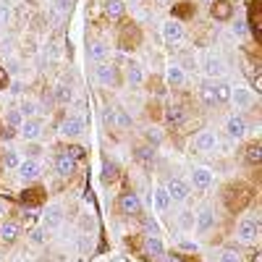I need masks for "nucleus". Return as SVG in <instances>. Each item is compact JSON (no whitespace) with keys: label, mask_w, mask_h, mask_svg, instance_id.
I'll use <instances>...</instances> for the list:
<instances>
[{"label":"nucleus","mask_w":262,"mask_h":262,"mask_svg":"<svg viewBox=\"0 0 262 262\" xmlns=\"http://www.w3.org/2000/svg\"><path fill=\"white\" fill-rule=\"evenodd\" d=\"M165 191H168V197H171V202H186L191 186H189V181H183V179H168Z\"/></svg>","instance_id":"obj_1"},{"label":"nucleus","mask_w":262,"mask_h":262,"mask_svg":"<svg viewBox=\"0 0 262 262\" xmlns=\"http://www.w3.org/2000/svg\"><path fill=\"white\" fill-rule=\"evenodd\" d=\"M223 68H226V63L220 60V55H215V52H205L202 55V71L207 74V79H220Z\"/></svg>","instance_id":"obj_2"},{"label":"nucleus","mask_w":262,"mask_h":262,"mask_svg":"<svg viewBox=\"0 0 262 262\" xmlns=\"http://www.w3.org/2000/svg\"><path fill=\"white\" fill-rule=\"evenodd\" d=\"M163 37H165L168 45H181L183 37H186V29H183L181 21L171 19V21H165V24H163Z\"/></svg>","instance_id":"obj_3"},{"label":"nucleus","mask_w":262,"mask_h":262,"mask_svg":"<svg viewBox=\"0 0 262 262\" xmlns=\"http://www.w3.org/2000/svg\"><path fill=\"white\" fill-rule=\"evenodd\" d=\"M231 103H234L236 107H241V110H246V107L254 105V95L249 87H244V84H238V87H231Z\"/></svg>","instance_id":"obj_4"},{"label":"nucleus","mask_w":262,"mask_h":262,"mask_svg":"<svg viewBox=\"0 0 262 262\" xmlns=\"http://www.w3.org/2000/svg\"><path fill=\"white\" fill-rule=\"evenodd\" d=\"M257 234H260V226L254 220H249V218L238 220V226H236V238H238V241L252 244L254 238H257Z\"/></svg>","instance_id":"obj_5"},{"label":"nucleus","mask_w":262,"mask_h":262,"mask_svg":"<svg viewBox=\"0 0 262 262\" xmlns=\"http://www.w3.org/2000/svg\"><path fill=\"white\" fill-rule=\"evenodd\" d=\"M215 226V212L212 207H202L199 212H194V231L197 234H207Z\"/></svg>","instance_id":"obj_6"},{"label":"nucleus","mask_w":262,"mask_h":262,"mask_svg":"<svg viewBox=\"0 0 262 262\" xmlns=\"http://www.w3.org/2000/svg\"><path fill=\"white\" fill-rule=\"evenodd\" d=\"M19 134L29 142H37L42 136V121L40 118H24L21 126H19Z\"/></svg>","instance_id":"obj_7"},{"label":"nucleus","mask_w":262,"mask_h":262,"mask_svg":"<svg viewBox=\"0 0 262 262\" xmlns=\"http://www.w3.org/2000/svg\"><path fill=\"white\" fill-rule=\"evenodd\" d=\"M60 134L66 136V139H76V136L84 134V118L79 115H71V118H66L60 123Z\"/></svg>","instance_id":"obj_8"},{"label":"nucleus","mask_w":262,"mask_h":262,"mask_svg":"<svg viewBox=\"0 0 262 262\" xmlns=\"http://www.w3.org/2000/svg\"><path fill=\"white\" fill-rule=\"evenodd\" d=\"M97 81L103 84V87L113 89L115 84H118V68L110 66V63H100L97 66Z\"/></svg>","instance_id":"obj_9"},{"label":"nucleus","mask_w":262,"mask_h":262,"mask_svg":"<svg viewBox=\"0 0 262 262\" xmlns=\"http://www.w3.org/2000/svg\"><path fill=\"white\" fill-rule=\"evenodd\" d=\"M189 186H194V189H207L212 183V171L210 168H205V165H199V168H194V171H191V176H189Z\"/></svg>","instance_id":"obj_10"},{"label":"nucleus","mask_w":262,"mask_h":262,"mask_svg":"<svg viewBox=\"0 0 262 262\" xmlns=\"http://www.w3.org/2000/svg\"><path fill=\"white\" fill-rule=\"evenodd\" d=\"M40 173H42V165L40 163H37V160H32V157H29V160H21V163H19V176H21V181H37V179H40Z\"/></svg>","instance_id":"obj_11"},{"label":"nucleus","mask_w":262,"mask_h":262,"mask_svg":"<svg viewBox=\"0 0 262 262\" xmlns=\"http://www.w3.org/2000/svg\"><path fill=\"white\" fill-rule=\"evenodd\" d=\"M121 210L123 215H129V218H134V215L142 212V199L134 194V191H129V194L121 197Z\"/></svg>","instance_id":"obj_12"},{"label":"nucleus","mask_w":262,"mask_h":262,"mask_svg":"<svg viewBox=\"0 0 262 262\" xmlns=\"http://www.w3.org/2000/svg\"><path fill=\"white\" fill-rule=\"evenodd\" d=\"M194 147L199 152H212L218 147V136H215V131H199L194 136Z\"/></svg>","instance_id":"obj_13"},{"label":"nucleus","mask_w":262,"mask_h":262,"mask_svg":"<svg viewBox=\"0 0 262 262\" xmlns=\"http://www.w3.org/2000/svg\"><path fill=\"white\" fill-rule=\"evenodd\" d=\"M144 254H147L150 260H163V254H165L163 238L160 236H147L144 238Z\"/></svg>","instance_id":"obj_14"},{"label":"nucleus","mask_w":262,"mask_h":262,"mask_svg":"<svg viewBox=\"0 0 262 262\" xmlns=\"http://www.w3.org/2000/svg\"><path fill=\"white\" fill-rule=\"evenodd\" d=\"M246 121L241 118V115H234V118H228L226 121V131H228V136L231 139H244L246 136Z\"/></svg>","instance_id":"obj_15"},{"label":"nucleus","mask_w":262,"mask_h":262,"mask_svg":"<svg viewBox=\"0 0 262 262\" xmlns=\"http://www.w3.org/2000/svg\"><path fill=\"white\" fill-rule=\"evenodd\" d=\"M210 13H212L215 21H228L231 16H234V5H231L228 0H212Z\"/></svg>","instance_id":"obj_16"},{"label":"nucleus","mask_w":262,"mask_h":262,"mask_svg":"<svg viewBox=\"0 0 262 262\" xmlns=\"http://www.w3.org/2000/svg\"><path fill=\"white\" fill-rule=\"evenodd\" d=\"M152 194H155V197H152V202H155V210L157 212H168V210H171V197H168L165 186H157Z\"/></svg>","instance_id":"obj_17"},{"label":"nucleus","mask_w":262,"mask_h":262,"mask_svg":"<svg viewBox=\"0 0 262 262\" xmlns=\"http://www.w3.org/2000/svg\"><path fill=\"white\" fill-rule=\"evenodd\" d=\"M165 76H168V84H171V87H181V84L186 81V71H183L179 63H171V66H168Z\"/></svg>","instance_id":"obj_18"},{"label":"nucleus","mask_w":262,"mask_h":262,"mask_svg":"<svg viewBox=\"0 0 262 262\" xmlns=\"http://www.w3.org/2000/svg\"><path fill=\"white\" fill-rule=\"evenodd\" d=\"M126 81H129V87H136V84L144 81V68L139 63H134V60L126 66Z\"/></svg>","instance_id":"obj_19"},{"label":"nucleus","mask_w":262,"mask_h":262,"mask_svg":"<svg viewBox=\"0 0 262 262\" xmlns=\"http://www.w3.org/2000/svg\"><path fill=\"white\" fill-rule=\"evenodd\" d=\"M199 100H202L207 107H215V105H218L215 92H212V79H205L202 84H199Z\"/></svg>","instance_id":"obj_20"},{"label":"nucleus","mask_w":262,"mask_h":262,"mask_svg":"<svg viewBox=\"0 0 262 262\" xmlns=\"http://www.w3.org/2000/svg\"><path fill=\"white\" fill-rule=\"evenodd\" d=\"M60 220H63V210H60L58 205H52V207H48L45 210V228H58L60 226Z\"/></svg>","instance_id":"obj_21"},{"label":"nucleus","mask_w":262,"mask_h":262,"mask_svg":"<svg viewBox=\"0 0 262 262\" xmlns=\"http://www.w3.org/2000/svg\"><path fill=\"white\" fill-rule=\"evenodd\" d=\"M212 92H215L218 105H223V103H228V97H231V84L223 81V79H212Z\"/></svg>","instance_id":"obj_22"},{"label":"nucleus","mask_w":262,"mask_h":262,"mask_svg":"<svg viewBox=\"0 0 262 262\" xmlns=\"http://www.w3.org/2000/svg\"><path fill=\"white\" fill-rule=\"evenodd\" d=\"M55 171H58L60 176H71V173L76 171V160H74V157H68L66 152H63V155H58V157H55Z\"/></svg>","instance_id":"obj_23"},{"label":"nucleus","mask_w":262,"mask_h":262,"mask_svg":"<svg viewBox=\"0 0 262 262\" xmlns=\"http://www.w3.org/2000/svg\"><path fill=\"white\" fill-rule=\"evenodd\" d=\"M105 13H107V19H123L126 8H123L121 0H107V3H105Z\"/></svg>","instance_id":"obj_24"},{"label":"nucleus","mask_w":262,"mask_h":262,"mask_svg":"<svg viewBox=\"0 0 262 262\" xmlns=\"http://www.w3.org/2000/svg\"><path fill=\"white\" fill-rule=\"evenodd\" d=\"M118 179V165H113V160H103V181L105 183H110V181H115Z\"/></svg>","instance_id":"obj_25"},{"label":"nucleus","mask_w":262,"mask_h":262,"mask_svg":"<svg viewBox=\"0 0 262 262\" xmlns=\"http://www.w3.org/2000/svg\"><path fill=\"white\" fill-rule=\"evenodd\" d=\"M89 58H92V60H97V63H105V58H107V48H105L103 42L89 45Z\"/></svg>","instance_id":"obj_26"},{"label":"nucleus","mask_w":262,"mask_h":262,"mask_svg":"<svg viewBox=\"0 0 262 262\" xmlns=\"http://www.w3.org/2000/svg\"><path fill=\"white\" fill-rule=\"evenodd\" d=\"M16 236H19V223H3V228H0V238H3V241H13Z\"/></svg>","instance_id":"obj_27"},{"label":"nucleus","mask_w":262,"mask_h":262,"mask_svg":"<svg viewBox=\"0 0 262 262\" xmlns=\"http://www.w3.org/2000/svg\"><path fill=\"white\" fill-rule=\"evenodd\" d=\"M246 163H252V165L262 163V147L260 144H249V147H246Z\"/></svg>","instance_id":"obj_28"},{"label":"nucleus","mask_w":262,"mask_h":262,"mask_svg":"<svg viewBox=\"0 0 262 262\" xmlns=\"http://www.w3.org/2000/svg\"><path fill=\"white\" fill-rule=\"evenodd\" d=\"M231 32H234L238 40H244V37L249 34V21H246V19H236L234 26H231Z\"/></svg>","instance_id":"obj_29"},{"label":"nucleus","mask_w":262,"mask_h":262,"mask_svg":"<svg viewBox=\"0 0 262 262\" xmlns=\"http://www.w3.org/2000/svg\"><path fill=\"white\" fill-rule=\"evenodd\" d=\"M179 226H181L183 231H191V228H194V212H189V210L179 212Z\"/></svg>","instance_id":"obj_30"},{"label":"nucleus","mask_w":262,"mask_h":262,"mask_svg":"<svg viewBox=\"0 0 262 262\" xmlns=\"http://www.w3.org/2000/svg\"><path fill=\"white\" fill-rule=\"evenodd\" d=\"M165 118L171 123H181L183 121V107L181 105H171V107H168V113H165Z\"/></svg>","instance_id":"obj_31"},{"label":"nucleus","mask_w":262,"mask_h":262,"mask_svg":"<svg viewBox=\"0 0 262 262\" xmlns=\"http://www.w3.org/2000/svg\"><path fill=\"white\" fill-rule=\"evenodd\" d=\"M19 163H21L19 150H8V152L3 155V165H5V168H19Z\"/></svg>","instance_id":"obj_32"},{"label":"nucleus","mask_w":262,"mask_h":262,"mask_svg":"<svg viewBox=\"0 0 262 262\" xmlns=\"http://www.w3.org/2000/svg\"><path fill=\"white\" fill-rule=\"evenodd\" d=\"M142 226H144V231H147V236H160V226H157V220L155 218H144L142 220Z\"/></svg>","instance_id":"obj_33"},{"label":"nucleus","mask_w":262,"mask_h":262,"mask_svg":"<svg viewBox=\"0 0 262 262\" xmlns=\"http://www.w3.org/2000/svg\"><path fill=\"white\" fill-rule=\"evenodd\" d=\"M21 199H24L26 205H29V202H32V205H37V202H40V199H42V191H40V189H26L24 194H21Z\"/></svg>","instance_id":"obj_34"},{"label":"nucleus","mask_w":262,"mask_h":262,"mask_svg":"<svg viewBox=\"0 0 262 262\" xmlns=\"http://www.w3.org/2000/svg\"><path fill=\"white\" fill-rule=\"evenodd\" d=\"M118 126H121V129H129V126H131V118L121 110V107H115V129H118Z\"/></svg>","instance_id":"obj_35"},{"label":"nucleus","mask_w":262,"mask_h":262,"mask_svg":"<svg viewBox=\"0 0 262 262\" xmlns=\"http://www.w3.org/2000/svg\"><path fill=\"white\" fill-rule=\"evenodd\" d=\"M5 121H8V126H21V113H19V107H11L8 113H5Z\"/></svg>","instance_id":"obj_36"},{"label":"nucleus","mask_w":262,"mask_h":262,"mask_svg":"<svg viewBox=\"0 0 262 262\" xmlns=\"http://www.w3.org/2000/svg\"><path fill=\"white\" fill-rule=\"evenodd\" d=\"M191 13H194V8H191V3H181V5H176V16L189 19ZM181 19H176V21H181Z\"/></svg>","instance_id":"obj_37"},{"label":"nucleus","mask_w":262,"mask_h":262,"mask_svg":"<svg viewBox=\"0 0 262 262\" xmlns=\"http://www.w3.org/2000/svg\"><path fill=\"white\" fill-rule=\"evenodd\" d=\"M134 157H139L144 165H150V163H152V157H155V155H152V150H150V147H144V150H136V152H134Z\"/></svg>","instance_id":"obj_38"},{"label":"nucleus","mask_w":262,"mask_h":262,"mask_svg":"<svg viewBox=\"0 0 262 262\" xmlns=\"http://www.w3.org/2000/svg\"><path fill=\"white\" fill-rule=\"evenodd\" d=\"M11 21V5L8 3H0V26H5Z\"/></svg>","instance_id":"obj_39"},{"label":"nucleus","mask_w":262,"mask_h":262,"mask_svg":"<svg viewBox=\"0 0 262 262\" xmlns=\"http://www.w3.org/2000/svg\"><path fill=\"white\" fill-rule=\"evenodd\" d=\"M147 139H150V144H160V142H163V131L155 129V126L147 129Z\"/></svg>","instance_id":"obj_40"},{"label":"nucleus","mask_w":262,"mask_h":262,"mask_svg":"<svg viewBox=\"0 0 262 262\" xmlns=\"http://www.w3.org/2000/svg\"><path fill=\"white\" fill-rule=\"evenodd\" d=\"M103 118H105V126H107V129H115V110H113V107H105V110H103Z\"/></svg>","instance_id":"obj_41"},{"label":"nucleus","mask_w":262,"mask_h":262,"mask_svg":"<svg viewBox=\"0 0 262 262\" xmlns=\"http://www.w3.org/2000/svg\"><path fill=\"white\" fill-rule=\"evenodd\" d=\"M218 262H241V257H238L236 252H231V249H226V252H220V257H218Z\"/></svg>","instance_id":"obj_42"},{"label":"nucleus","mask_w":262,"mask_h":262,"mask_svg":"<svg viewBox=\"0 0 262 262\" xmlns=\"http://www.w3.org/2000/svg\"><path fill=\"white\" fill-rule=\"evenodd\" d=\"M55 97L60 100V103H68V100H71V89H68L66 84H60V87H58V92H55Z\"/></svg>","instance_id":"obj_43"},{"label":"nucleus","mask_w":262,"mask_h":262,"mask_svg":"<svg viewBox=\"0 0 262 262\" xmlns=\"http://www.w3.org/2000/svg\"><path fill=\"white\" fill-rule=\"evenodd\" d=\"M19 113H21V115H26V118H32V113H34V103L24 100V103H21V107H19Z\"/></svg>","instance_id":"obj_44"},{"label":"nucleus","mask_w":262,"mask_h":262,"mask_svg":"<svg viewBox=\"0 0 262 262\" xmlns=\"http://www.w3.org/2000/svg\"><path fill=\"white\" fill-rule=\"evenodd\" d=\"M179 249H183V252H197L199 246H197L194 241H186V238H183V241H179Z\"/></svg>","instance_id":"obj_45"},{"label":"nucleus","mask_w":262,"mask_h":262,"mask_svg":"<svg viewBox=\"0 0 262 262\" xmlns=\"http://www.w3.org/2000/svg\"><path fill=\"white\" fill-rule=\"evenodd\" d=\"M163 262H186V257H183V254H163Z\"/></svg>","instance_id":"obj_46"},{"label":"nucleus","mask_w":262,"mask_h":262,"mask_svg":"<svg viewBox=\"0 0 262 262\" xmlns=\"http://www.w3.org/2000/svg\"><path fill=\"white\" fill-rule=\"evenodd\" d=\"M71 3H74V0H55V5H58L60 13H66L68 8H71Z\"/></svg>","instance_id":"obj_47"},{"label":"nucleus","mask_w":262,"mask_h":262,"mask_svg":"<svg viewBox=\"0 0 262 262\" xmlns=\"http://www.w3.org/2000/svg\"><path fill=\"white\" fill-rule=\"evenodd\" d=\"M5 87H8V71L0 68V89H5Z\"/></svg>","instance_id":"obj_48"},{"label":"nucleus","mask_w":262,"mask_h":262,"mask_svg":"<svg viewBox=\"0 0 262 262\" xmlns=\"http://www.w3.org/2000/svg\"><path fill=\"white\" fill-rule=\"evenodd\" d=\"M32 241H34V244H42V241H45V234H42V231H34V234H32Z\"/></svg>","instance_id":"obj_49"},{"label":"nucleus","mask_w":262,"mask_h":262,"mask_svg":"<svg viewBox=\"0 0 262 262\" xmlns=\"http://www.w3.org/2000/svg\"><path fill=\"white\" fill-rule=\"evenodd\" d=\"M3 215H5V205L0 202V218H3Z\"/></svg>","instance_id":"obj_50"},{"label":"nucleus","mask_w":262,"mask_h":262,"mask_svg":"<svg viewBox=\"0 0 262 262\" xmlns=\"http://www.w3.org/2000/svg\"><path fill=\"white\" fill-rule=\"evenodd\" d=\"M207 3H212V0H207Z\"/></svg>","instance_id":"obj_51"},{"label":"nucleus","mask_w":262,"mask_h":262,"mask_svg":"<svg viewBox=\"0 0 262 262\" xmlns=\"http://www.w3.org/2000/svg\"><path fill=\"white\" fill-rule=\"evenodd\" d=\"M163 3H168V0H163Z\"/></svg>","instance_id":"obj_52"}]
</instances>
